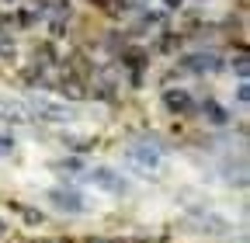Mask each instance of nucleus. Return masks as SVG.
<instances>
[{
    "label": "nucleus",
    "mask_w": 250,
    "mask_h": 243,
    "mask_svg": "<svg viewBox=\"0 0 250 243\" xmlns=\"http://www.w3.org/2000/svg\"><path fill=\"white\" fill-rule=\"evenodd\" d=\"M122 160L129 163L136 174L143 177H160L167 170V149L156 142V139H132V142H125L122 146Z\"/></svg>",
    "instance_id": "obj_1"
},
{
    "label": "nucleus",
    "mask_w": 250,
    "mask_h": 243,
    "mask_svg": "<svg viewBox=\"0 0 250 243\" xmlns=\"http://www.w3.org/2000/svg\"><path fill=\"white\" fill-rule=\"evenodd\" d=\"M24 108H28L31 122H42V125H73L80 118V111L66 98H56V94H28Z\"/></svg>",
    "instance_id": "obj_2"
},
{
    "label": "nucleus",
    "mask_w": 250,
    "mask_h": 243,
    "mask_svg": "<svg viewBox=\"0 0 250 243\" xmlns=\"http://www.w3.org/2000/svg\"><path fill=\"white\" fill-rule=\"evenodd\" d=\"M45 202L56 208V212H62V216H87V212H94V202H90V195L83 191V188H77V184H56V188H49L45 191Z\"/></svg>",
    "instance_id": "obj_3"
},
{
    "label": "nucleus",
    "mask_w": 250,
    "mask_h": 243,
    "mask_svg": "<svg viewBox=\"0 0 250 243\" xmlns=\"http://www.w3.org/2000/svg\"><path fill=\"white\" fill-rule=\"evenodd\" d=\"M83 181H87V188H94V191H101V195H111V198H125L132 191V184H129V177H125L122 170H115V167H108V163H98V167H87L83 174H80Z\"/></svg>",
    "instance_id": "obj_4"
},
{
    "label": "nucleus",
    "mask_w": 250,
    "mask_h": 243,
    "mask_svg": "<svg viewBox=\"0 0 250 243\" xmlns=\"http://www.w3.org/2000/svg\"><path fill=\"white\" fill-rule=\"evenodd\" d=\"M177 70L181 73H198V77L219 73V70H223V56H219L215 49H195V52L177 56Z\"/></svg>",
    "instance_id": "obj_5"
},
{
    "label": "nucleus",
    "mask_w": 250,
    "mask_h": 243,
    "mask_svg": "<svg viewBox=\"0 0 250 243\" xmlns=\"http://www.w3.org/2000/svg\"><path fill=\"white\" fill-rule=\"evenodd\" d=\"M0 122H11V125H28V122H31V115H28L24 101L0 98Z\"/></svg>",
    "instance_id": "obj_6"
},
{
    "label": "nucleus",
    "mask_w": 250,
    "mask_h": 243,
    "mask_svg": "<svg viewBox=\"0 0 250 243\" xmlns=\"http://www.w3.org/2000/svg\"><path fill=\"white\" fill-rule=\"evenodd\" d=\"M164 104H167L170 111H188V108H191V94L181 90V87H177V90L170 87V90H164Z\"/></svg>",
    "instance_id": "obj_7"
},
{
    "label": "nucleus",
    "mask_w": 250,
    "mask_h": 243,
    "mask_svg": "<svg viewBox=\"0 0 250 243\" xmlns=\"http://www.w3.org/2000/svg\"><path fill=\"white\" fill-rule=\"evenodd\" d=\"M14 149H18L14 136H7V132H0V160H7V157H14Z\"/></svg>",
    "instance_id": "obj_8"
},
{
    "label": "nucleus",
    "mask_w": 250,
    "mask_h": 243,
    "mask_svg": "<svg viewBox=\"0 0 250 243\" xmlns=\"http://www.w3.org/2000/svg\"><path fill=\"white\" fill-rule=\"evenodd\" d=\"M202 111H208V118L215 122V125H226V111L219 108L215 101H205V108H202Z\"/></svg>",
    "instance_id": "obj_9"
},
{
    "label": "nucleus",
    "mask_w": 250,
    "mask_h": 243,
    "mask_svg": "<svg viewBox=\"0 0 250 243\" xmlns=\"http://www.w3.org/2000/svg\"><path fill=\"white\" fill-rule=\"evenodd\" d=\"M233 66H236V77H240V80H247V56H243V52L233 59Z\"/></svg>",
    "instance_id": "obj_10"
},
{
    "label": "nucleus",
    "mask_w": 250,
    "mask_h": 243,
    "mask_svg": "<svg viewBox=\"0 0 250 243\" xmlns=\"http://www.w3.org/2000/svg\"><path fill=\"white\" fill-rule=\"evenodd\" d=\"M247 94H250V90H247V80H240V87H236V101H240V104H247V101H250Z\"/></svg>",
    "instance_id": "obj_11"
},
{
    "label": "nucleus",
    "mask_w": 250,
    "mask_h": 243,
    "mask_svg": "<svg viewBox=\"0 0 250 243\" xmlns=\"http://www.w3.org/2000/svg\"><path fill=\"white\" fill-rule=\"evenodd\" d=\"M7 233H11V226H7L4 219H0V236H7Z\"/></svg>",
    "instance_id": "obj_12"
},
{
    "label": "nucleus",
    "mask_w": 250,
    "mask_h": 243,
    "mask_svg": "<svg viewBox=\"0 0 250 243\" xmlns=\"http://www.w3.org/2000/svg\"><path fill=\"white\" fill-rule=\"evenodd\" d=\"M0 4H4V7H7V4H21V0H0Z\"/></svg>",
    "instance_id": "obj_13"
}]
</instances>
